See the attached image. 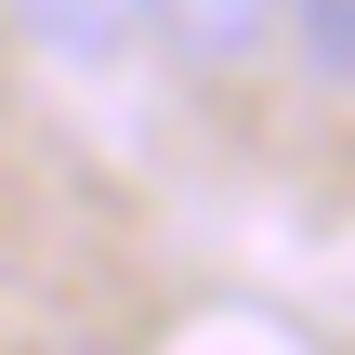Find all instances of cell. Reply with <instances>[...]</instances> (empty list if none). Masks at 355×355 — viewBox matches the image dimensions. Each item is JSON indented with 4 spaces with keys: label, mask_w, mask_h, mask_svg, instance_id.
Returning a JSON list of instances; mask_svg holds the SVG:
<instances>
[{
    "label": "cell",
    "mask_w": 355,
    "mask_h": 355,
    "mask_svg": "<svg viewBox=\"0 0 355 355\" xmlns=\"http://www.w3.org/2000/svg\"><path fill=\"white\" fill-rule=\"evenodd\" d=\"M277 13H290V0H145V26H158L184 66H237Z\"/></svg>",
    "instance_id": "1"
},
{
    "label": "cell",
    "mask_w": 355,
    "mask_h": 355,
    "mask_svg": "<svg viewBox=\"0 0 355 355\" xmlns=\"http://www.w3.org/2000/svg\"><path fill=\"white\" fill-rule=\"evenodd\" d=\"M40 53H66V66H92V53H119L132 26H145V0H0Z\"/></svg>",
    "instance_id": "2"
},
{
    "label": "cell",
    "mask_w": 355,
    "mask_h": 355,
    "mask_svg": "<svg viewBox=\"0 0 355 355\" xmlns=\"http://www.w3.org/2000/svg\"><path fill=\"white\" fill-rule=\"evenodd\" d=\"M290 40L329 92H355V0H290Z\"/></svg>",
    "instance_id": "3"
},
{
    "label": "cell",
    "mask_w": 355,
    "mask_h": 355,
    "mask_svg": "<svg viewBox=\"0 0 355 355\" xmlns=\"http://www.w3.org/2000/svg\"><path fill=\"white\" fill-rule=\"evenodd\" d=\"M40 355H66V343H40Z\"/></svg>",
    "instance_id": "4"
}]
</instances>
